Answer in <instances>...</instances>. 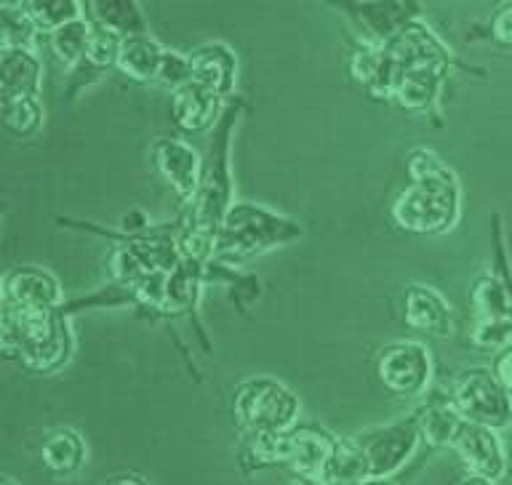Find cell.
I'll use <instances>...</instances> for the list:
<instances>
[{"instance_id": "obj_18", "label": "cell", "mask_w": 512, "mask_h": 485, "mask_svg": "<svg viewBox=\"0 0 512 485\" xmlns=\"http://www.w3.org/2000/svg\"><path fill=\"white\" fill-rule=\"evenodd\" d=\"M206 270L208 264L179 256V262L168 272L166 283H163V304H160L158 318H190L192 323H198V304L200 291L206 286Z\"/></svg>"}, {"instance_id": "obj_5", "label": "cell", "mask_w": 512, "mask_h": 485, "mask_svg": "<svg viewBox=\"0 0 512 485\" xmlns=\"http://www.w3.org/2000/svg\"><path fill=\"white\" fill-rule=\"evenodd\" d=\"M232 411L240 432L280 435L302 414V400L275 376H248L232 392Z\"/></svg>"}, {"instance_id": "obj_32", "label": "cell", "mask_w": 512, "mask_h": 485, "mask_svg": "<svg viewBox=\"0 0 512 485\" xmlns=\"http://www.w3.org/2000/svg\"><path fill=\"white\" fill-rule=\"evenodd\" d=\"M406 174L408 184H422V182H443V179H454V171L430 150L424 147H414L406 155Z\"/></svg>"}, {"instance_id": "obj_38", "label": "cell", "mask_w": 512, "mask_h": 485, "mask_svg": "<svg viewBox=\"0 0 512 485\" xmlns=\"http://www.w3.org/2000/svg\"><path fill=\"white\" fill-rule=\"evenodd\" d=\"M454 485H496V483L494 480L483 478V475H475V472H462V475L454 480Z\"/></svg>"}, {"instance_id": "obj_37", "label": "cell", "mask_w": 512, "mask_h": 485, "mask_svg": "<svg viewBox=\"0 0 512 485\" xmlns=\"http://www.w3.org/2000/svg\"><path fill=\"white\" fill-rule=\"evenodd\" d=\"M102 485H150L139 475H131V472H120V475H112V478L104 480Z\"/></svg>"}, {"instance_id": "obj_35", "label": "cell", "mask_w": 512, "mask_h": 485, "mask_svg": "<svg viewBox=\"0 0 512 485\" xmlns=\"http://www.w3.org/2000/svg\"><path fill=\"white\" fill-rule=\"evenodd\" d=\"M488 35L499 43V46H512V3H502L499 11L491 16L488 24Z\"/></svg>"}, {"instance_id": "obj_29", "label": "cell", "mask_w": 512, "mask_h": 485, "mask_svg": "<svg viewBox=\"0 0 512 485\" xmlns=\"http://www.w3.org/2000/svg\"><path fill=\"white\" fill-rule=\"evenodd\" d=\"M38 30L32 24L27 3H0V48H30L35 51Z\"/></svg>"}, {"instance_id": "obj_10", "label": "cell", "mask_w": 512, "mask_h": 485, "mask_svg": "<svg viewBox=\"0 0 512 485\" xmlns=\"http://www.w3.org/2000/svg\"><path fill=\"white\" fill-rule=\"evenodd\" d=\"M336 435L315 422H296L291 430L280 435V467L294 478L320 483L328 456L334 451Z\"/></svg>"}, {"instance_id": "obj_22", "label": "cell", "mask_w": 512, "mask_h": 485, "mask_svg": "<svg viewBox=\"0 0 512 485\" xmlns=\"http://www.w3.org/2000/svg\"><path fill=\"white\" fill-rule=\"evenodd\" d=\"M224 102L206 88L187 83V86L171 91V120L184 134H206L216 126L222 115Z\"/></svg>"}, {"instance_id": "obj_7", "label": "cell", "mask_w": 512, "mask_h": 485, "mask_svg": "<svg viewBox=\"0 0 512 485\" xmlns=\"http://www.w3.org/2000/svg\"><path fill=\"white\" fill-rule=\"evenodd\" d=\"M448 398L464 422L483 424L488 430H504L512 419L510 390L496 382L488 368H464L448 384Z\"/></svg>"}, {"instance_id": "obj_21", "label": "cell", "mask_w": 512, "mask_h": 485, "mask_svg": "<svg viewBox=\"0 0 512 485\" xmlns=\"http://www.w3.org/2000/svg\"><path fill=\"white\" fill-rule=\"evenodd\" d=\"M91 24V22H88ZM120 51V38L115 32L104 30L99 24H91V35H88L86 54L67 75V86H64V99H75L80 91H86L96 78H102L110 70H115Z\"/></svg>"}, {"instance_id": "obj_26", "label": "cell", "mask_w": 512, "mask_h": 485, "mask_svg": "<svg viewBox=\"0 0 512 485\" xmlns=\"http://www.w3.org/2000/svg\"><path fill=\"white\" fill-rule=\"evenodd\" d=\"M160 56H163V46L152 38L150 32L147 35H131V38L120 40L115 70L120 75H126L128 80H134V83H155Z\"/></svg>"}, {"instance_id": "obj_15", "label": "cell", "mask_w": 512, "mask_h": 485, "mask_svg": "<svg viewBox=\"0 0 512 485\" xmlns=\"http://www.w3.org/2000/svg\"><path fill=\"white\" fill-rule=\"evenodd\" d=\"M339 11L350 16L363 35V43L382 46L414 19H422L419 3H342Z\"/></svg>"}, {"instance_id": "obj_17", "label": "cell", "mask_w": 512, "mask_h": 485, "mask_svg": "<svg viewBox=\"0 0 512 485\" xmlns=\"http://www.w3.org/2000/svg\"><path fill=\"white\" fill-rule=\"evenodd\" d=\"M3 302L27 310H54L64 302V294L51 272L35 264H22L3 275Z\"/></svg>"}, {"instance_id": "obj_28", "label": "cell", "mask_w": 512, "mask_h": 485, "mask_svg": "<svg viewBox=\"0 0 512 485\" xmlns=\"http://www.w3.org/2000/svg\"><path fill=\"white\" fill-rule=\"evenodd\" d=\"M46 112L38 96H11L0 99V128L16 139H30L43 128Z\"/></svg>"}, {"instance_id": "obj_14", "label": "cell", "mask_w": 512, "mask_h": 485, "mask_svg": "<svg viewBox=\"0 0 512 485\" xmlns=\"http://www.w3.org/2000/svg\"><path fill=\"white\" fill-rule=\"evenodd\" d=\"M190 62V83L206 88L222 102L235 94V80H238V56L222 40L200 43L187 51Z\"/></svg>"}, {"instance_id": "obj_19", "label": "cell", "mask_w": 512, "mask_h": 485, "mask_svg": "<svg viewBox=\"0 0 512 485\" xmlns=\"http://www.w3.org/2000/svg\"><path fill=\"white\" fill-rule=\"evenodd\" d=\"M403 323L414 334L446 339L454 331V315L443 296L430 286L411 283L403 291Z\"/></svg>"}, {"instance_id": "obj_42", "label": "cell", "mask_w": 512, "mask_h": 485, "mask_svg": "<svg viewBox=\"0 0 512 485\" xmlns=\"http://www.w3.org/2000/svg\"><path fill=\"white\" fill-rule=\"evenodd\" d=\"M0 302H3V275H0Z\"/></svg>"}, {"instance_id": "obj_30", "label": "cell", "mask_w": 512, "mask_h": 485, "mask_svg": "<svg viewBox=\"0 0 512 485\" xmlns=\"http://www.w3.org/2000/svg\"><path fill=\"white\" fill-rule=\"evenodd\" d=\"M88 35H91V24H88L86 16H80V19H72V22H67L64 27L51 32V35H48V46H51L56 59H59L67 70H72V67L83 59V54H86Z\"/></svg>"}, {"instance_id": "obj_4", "label": "cell", "mask_w": 512, "mask_h": 485, "mask_svg": "<svg viewBox=\"0 0 512 485\" xmlns=\"http://www.w3.org/2000/svg\"><path fill=\"white\" fill-rule=\"evenodd\" d=\"M302 235L304 227L294 219L248 200H235L216 230L211 262L235 267L254 256L267 254L272 248L296 243Z\"/></svg>"}, {"instance_id": "obj_33", "label": "cell", "mask_w": 512, "mask_h": 485, "mask_svg": "<svg viewBox=\"0 0 512 485\" xmlns=\"http://www.w3.org/2000/svg\"><path fill=\"white\" fill-rule=\"evenodd\" d=\"M512 320H475L470 342L475 350L499 352L510 347Z\"/></svg>"}, {"instance_id": "obj_39", "label": "cell", "mask_w": 512, "mask_h": 485, "mask_svg": "<svg viewBox=\"0 0 512 485\" xmlns=\"http://www.w3.org/2000/svg\"><path fill=\"white\" fill-rule=\"evenodd\" d=\"M355 485H400V483H395L392 478H368V480H360V483Z\"/></svg>"}, {"instance_id": "obj_40", "label": "cell", "mask_w": 512, "mask_h": 485, "mask_svg": "<svg viewBox=\"0 0 512 485\" xmlns=\"http://www.w3.org/2000/svg\"><path fill=\"white\" fill-rule=\"evenodd\" d=\"M288 485H320V483H315V480H304V478H291V483Z\"/></svg>"}, {"instance_id": "obj_3", "label": "cell", "mask_w": 512, "mask_h": 485, "mask_svg": "<svg viewBox=\"0 0 512 485\" xmlns=\"http://www.w3.org/2000/svg\"><path fill=\"white\" fill-rule=\"evenodd\" d=\"M62 227L94 232L102 238L112 240L110 256H107V275L110 283H139V280L168 275L179 262V248H176V232L179 219L166 224H150L139 232L107 230L102 224L78 222V219H56Z\"/></svg>"}, {"instance_id": "obj_16", "label": "cell", "mask_w": 512, "mask_h": 485, "mask_svg": "<svg viewBox=\"0 0 512 485\" xmlns=\"http://www.w3.org/2000/svg\"><path fill=\"white\" fill-rule=\"evenodd\" d=\"M451 67L454 64H419L403 70L392 83L387 102L398 104L406 112H432L438 107Z\"/></svg>"}, {"instance_id": "obj_24", "label": "cell", "mask_w": 512, "mask_h": 485, "mask_svg": "<svg viewBox=\"0 0 512 485\" xmlns=\"http://www.w3.org/2000/svg\"><path fill=\"white\" fill-rule=\"evenodd\" d=\"M40 459L54 478H72L86 467L88 448L86 440L72 427H56L43 438Z\"/></svg>"}, {"instance_id": "obj_1", "label": "cell", "mask_w": 512, "mask_h": 485, "mask_svg": "<svg viewBox=\"0 0 512 485\" xmlns=\"http://www.w3.org/2000/svg\"><path fill=\"white\" fill-rule=\"evenodd\" d=\"M246 110L243 102H227L222 115L216 120L214 136L208 144L206 158H203V171H200L198 190L190 203H184L179 219V232H176V248L182 259L208 264L211 262V248L219 224H222L227 208L235 203L232 190V168H230V144L232 131L238 126L240 112Z\"/></svg>"}, {"instance_id": "obj_2", "label": "cell", "mask_w": 512, "mask_h": 485, "mask_svg": "<svg viewBox=\"0 0 512 485\" xmlns=\"http://www.w3.org/2000/svg\"><path fill=\"white\" fill-rule=\"evenodd\" d=\"M0 352L11 355L35 376L62 371L75 352L70 318L59 307L27 310L0 302Z\"/></svg>"}, {"instance_id": "obj_25", "label": "cell", "mask_w": 512, "mask_h": 485, "mask_svg": "<svg viewBox=\"0 0 512 485\" xmlns=\"http://www.w3.org/2000/svg\"><path fill=\"white\" fill-rule=\"evenodd\" d=\"M83 16L91 24L115 32L120 40L131 35H147V19L134 0H102V3H83Z\"/></svg>"}, {"instance_id": "obj_13", "label": "cell", "mask_w": 512, "mask_h": 485, "mask_svg": "<svg viewBox=\"0 0 512 485\" xmlns=\"http://www.w3.org/2000/svg\"><path fill=\"white\" fill-rule=\"evenodd\" d=\"M448 451H454L462 459L467 472L483 475V478L494 480V483L507 472V454H504L499 432L488 430L483 424H472L462 419L459 427H456L454 438H451Z\"/></svg>"}, {"instance_id": "obj_23", "label": "cell", "mask_w": 512, "mask_h": 485, "mask_svg": "<svg viewBox=\"0 0 512 485\" xmlns=\"http://www.w3.org/2000/svg\"><path fill=\"white\" fill-rule=\"evenodd\" d=\"M43 62L30 48H0V99L38 96Z\"/></svg>"}, {"instance_id": "obj_27", "label": "cell", "mask_w": 512, "mask_h": 485, "mask_svg": "<svg viewBox=\"0 0 512 485\" xmlns=\"http://www.w3.org/2000/svg\"><path fill=\"white\" fill-rule=\"evenodd\" d=\"M350 78L355 80L368 96L387 102V99H390L392 75L382 46L360 43V48L350 59Z\"/></svg>"}, {"instance_id": "obj_36", "label": "cell", "mask_w": 512, "mask_h": 485, "mask_svg": "<svg viewBox=\"0 0 512 485\" xmlns=\"http://www.w3.org/2000/svg\"><path fill=\"white\" fill-rule=\"evenodd\" d=\"M510 366H512V350H510V347H504V350L494 352V360H491V368H488V371H491V376H494L496 382L502 384L504 390H510V387H512Z\"/></svg>"}, {"instance_id": "obj_34", "label": "cell", "mask_w": 512, "mask_h": 485, "mask_svg": "<svg viewBox=\"0 0 512 485\" xmlns=\"http://www.w3.org/2000/svg\"><path fill=\"white\" fill-rule=\"evenodd\" d=\"M155 83L166 86L168 91H176V88L187 86V83H190V62H187V54H179V51L163 48Z\"/></svg>"}, {"instance_id": "obj_12", "label": "cell", "mask_w": 512, "mask_h": 485, "mask_svg": "<svg viewBox=\"0 0 512 485\" xmlns=\"http://www.w3.org/2000/svg\"><path fill=\"white\" fill-rule=\"evenodd\" d=\"M150 160L155 171L163 176V182L179 195V200L190 203L198 190L200 171H203V155L182 139L174 136H158L150 144Z\"/></svg>"}, {"instance_id": "obj_31", "label": "cell", "mask_w": 512, "mask_h": 485, "mask_svg": "<svg viewBox=\"0 0 512 485\" xmlns=\"http://www.w3.org/2000/svg\"><path fill=\"white\" fill-rule=\"evenodd\" d=\"M27 11H30L38 35H51V32L64 27L72 19H80L83 16V3H75V0H43V3H27Z\"/></svg>"}, {"instance_id": "obj_41", "label": "cell", "mask_w": 512, "mask_h": 485, "mask_svg": "<svg viewBox=\"0 0 512 485\" xmlns=\"http://www.w3.org/2000/svg\"><path fill=\"white\" fill-rule=\"evenodd\" d=\"M0 485H22V483H16V480H11V478H3V475H0Z\"/></svg>"}, {"instance_id": "obj_9", "label": "cell", "mask_w": 512, "mask_h": 485, "mask_svg": "<svg viewBox=\"0 0 512 485\" xmlns=\"http://www.w3.org/2000/svg\"><path fill=\"white\" fill-rule=\"evenodd\" d=\"M376 382L395 398H414L432 382V355L427 344L416 339L387 344L374 363Z\"/></svg>"}, {"instance_id": "obj_6", "label": "cell", "mask_w": 512, "mask_h": 485, "mask_svg": "<svg viewBox=\"0 0 512 485\" xmlns=\"http://www.w3.org/2000/svg\"><path fill=\"white\" fill-rule=\"evenodd\" d=\"M462 208V192L459 179H443V182L406 184L395 195L390 206V216L395 227L414 235H443L459 219Z\"/></svg>"}, {"instance_id": "obj_11", "label": "cell", "mask_w": 512, "mask_h": 485, "mask_svg": "<svg viewBox=\"0 0 512 485\" xmlns=\"http://www.w3.org/2000/svg\"><path fill=\"white\" fill-rule=\"evenodd\" d=\"M470 304L475 320H512L510 270H507V256H504L499 216H494V264H491V272L472 280Z\"/></svg>"}, {"instance_id": "obj_8", "label": "cell", "mask_w": 512, "mask_h": 485, "mask_svg": "<svg viewBox=\"0 0 512 485\" xmlns=\"http://www.w3.org/2000/svg\"><path fill=\"white\" fill-rule=\"evenodd\" d=\"M352 443L358 448L363 472L368 478H392L398 475L411 456L419 448V435H416L414 414H406L390 424L374 427V430L352 435Z\"/></svg>"}, {"instance_id": "obj_20", "label": "cell", "mask_w": 512, "mask_h": 485, "mask_svg": "<svg viewBox=\"0 0 512 485\" xmlns=\"http://www.w3.org/2000/svg\"><path fill=\"white\" fill-rule=\"evenodd\" d=\"M411 414L416 422L419 448H427V451H443L451 446L456 427L462 422V416L451 406L446 387H430L424 403H419Z\"/></svg>"}]
</instances>
